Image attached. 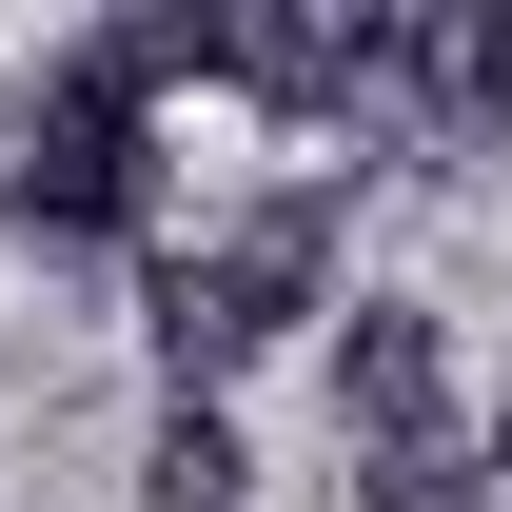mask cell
I'll list each match as a JSON object with an SVG mask.
<instances>
[{
  "label": "cell",
  "mask_w": 512,
  "mask_h": 512,
  "mask_svg": "<svg viewBox=\"0 0 512 512\" xmlns=\"http://www.w3.org/2000/svg\"><path fill=\"white\" fill-rule=\"evenodd\" d=\"M316 276H335V178H296V197H256L237 237H197V256H158V355H178V394H217L256 355V335H296L316 316Z\"/></svg>",
  "instance_id": "6da1fadb"
},
{
  "label": "cell",
  "mask_w": 512,
  "mask_h": 512,
  "mask_svg": "<svg viewBox=\"0 0 512 512\" xmlns=\"http://www.w3.org/2000/svg\"><path fill=\"white\" fill-rule=\"evenodd\" d=\"M335 453H355V493L375 512H453L493 453L453 434V355L414 296H355V335H335Z\"/></svg>",
  "instance_id": "7a4b0ae2"
},
{
  "label": "cell",
  "mask_w": 512,
  "mask_h": 512,
  "mask_svg": "<svg viewBox=\"0 0 512 512\" xmlns=\"http://www.w3.org/2000/svg\"><path fill=\"white\" fill-rule=\"evenodd\" d=\"M0 197H20L40 237H138V217H158V119H138L99 60H60L40 119H20V178H0Z\"/></svg>",
  "instance_id": "3957f363"
},
{
  "label": "cell",
  "mask_w": 512,
  "mask_h": 512,
  "mask_svg": "<svg viewBox=\"0 0 512 512\" xmlns=\"http://www.w3.org/2000/svg\"><path fill=\"white\" fill-rule=\"evenodd\" d=\"M79 60L158 119V79H237V0H138V20H99V40H79Z\"/></svg>",
  "instance_id": "277c9868"
},
{
  "label": "cell",
  "mask_w": 512,
  "mask_h": 512,
  "mask_svg": "<svg viewBox=\"0 0 512 512\" xmlns=\"http://www.w3.org/2000/svg\"><path fill=\"white\" fill-rule=\"evenodd\" d=\"M138 493H158V512H237V493H256V453L217 434V394H178V414H158V453H138Z\"/></svg>",
  "instance_id": "5b68a950"
},
{
  "label": "cell",
  "mask_w": 512,
  "mask_h": 512,
  "mask_svg": "<svg viewBox=\"0 0 512 512\" xmlns=\"http://www.w3.org/2000/svg\"><path fill=\"white\" fill-rule=\"evenodd\" d=\"M493 473H512V394H493Z\"/></svg>",
  "instance_id": "8992f818"
}]
</instances>
